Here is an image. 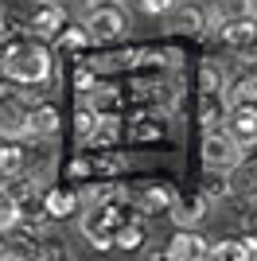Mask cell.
Masks as SVG:
<instances>
[{"mask_svg": "<svg viewBox=\"0 0 257 261\" xmlns=\"http://www.w3.org/2000/svg\"><path fill=\"white\" fill-rule=\"evenodd\" d=\"M32 129V106L16 90H0V137H20Z\"/></svg>", "mask_w": 257, "mask_h": 261, "instance_id": "obj_3", "label": "cell"}, {"mask_svg": "<svg viewBox=\"0 0 257 261\" xmlns=\"http://www.w3.org/2000/svg\"><path fill=\"white\" fill-rule=\"evenodd\" d=\"M211 257H249V246L246 242H214L211 246Z\"/></svg>", "mask_w": 257, "mask_h": 261, "instance_id": "obj_15", "label": "cell"}, {"mask_svg": "<svg viewBox=\"0 0 257 261\" xmlns=\"http://www.w3.org/2000/svg\"><path fill=\"white\" fill-rule=\"evenodd\" d=\"M171 28H175V32H191V35H199V32L207 28L203 8H199V4H175V8H171Z\"/></svg>", "mask_w": 257, "mask_h": 261, "instance_id": "obj_8", "label": "cell"}, {"mask_svg": "<svg viewBox=\"0 0 257 261\" xmlns=\"http://www.w3.org/2000/svg\"><path fill=\"white\" fill-rule=\"evenodd\" d=\"M226 101H230V106H253L257 101V78H238Z\"/></svg>", "mask_w": 257, "mask_h": 261, "instance_id": "obj_13", "label": "cell"}, {"mask_svg": "<svg viewBox=\"0 0 257 261\" xmlns=\"http://www.w3.org/2000/svg\"><path fill=\"white\" fill-rule=\"evenodd\" d=\"M218 16H222V20H246V16H257V0H218Z\"/></svg>", "mask_w": 257, "mask_h": 261, "instance_id": "obj_11", "label": "cell"}, {"mask_svg": "<svg viewBox=\"0 0 257 261\" xmlns=\"http://www.w3.org/2000/svg\"><path fill=\"white\" fill-rule=\"evenodd\" d=\"M20 222V199L12 195V191H0V234L12 230Z\"/></svg>", "mask_w": 257, "mask_h": 261, "instance_id": "obj_12", "label": "cell"}, {"mask_svg": "<svg viewBox=\"0 0 257 261\" xmlns=\"http://www.w3.org/2000/svg\"><path fill=\"white\" fill-rule=\"evenodd\" d=\"M0 63H4V74L16 78V82H39V78H47V70H51L47 51H43V47H35V43L12 47Z\"/></svg>", "mask_w": 257, "mask_h": 261, "instance_id": "obj_2", "label": "cell"}, {"mask_svg": "<svg viewBox=\"0 0 257 261\" xmlns=\"http://www.w3.org/2000/svg\"><path fill=\"white\" fill-rule=\"evenodd\" d=\"M125 12L113 8V4H97L90 16H86V32H90V39H97V43H106V39H117V35H125Z\"/></svg>", "mask_w": 257, "mask_h": 261, "instance_id": "obj_4", "label": "cell"}, {"mask_svg": "<svg viewBox=\"0 0 257 261\" xmlns=\"http://www.w3.org/2000/svg\"><path fill=\"white\" fill-rule=\"evenodd\" d=\"M168 257L171 261H199V257H211V242L195 230H179L175 238L168 242Z\"/></svg>", "mask_w": 257, "mask_h": 261, "instance_id": "obj_6", "label": "cell"}, {"mask_svg": "<svg viewBox=\"0 0 257 261\" xmlns=\"http://www.w3.org/2000/svg\"><path fill=\"white\" fill-rule=\"evenodd\" d=\"M226 129L242 144H253L257 141V106H230V125Z\"/></svg>", "mask_w": 257, "mask_h": 261, "instance_id": "obj_7", "label": "cell"}, {"mask_svg": "<svg viewBox=\"0 0 257 261\" xmlns=\"http://www.w3.org/2000/svg\"><path fill=\"white\" fill-rule=\"evenodd\" d=\"M203 218V199H195V203H179L175 207V222H183V226H195Z\"/></svg>", "mask_w": 257, "mask_h": 261, "instance_id": "obj_16", "label": "cell"}, {"mask_svg": "<svg viewBox=\"0 0 257 261\" xmlns=\"http://www.w3.org/2000/svg\"><path fill=\"white\" fill-rule=\"evenodd\" d=\"M222 43L234 55H253L257 51V16H246V20H226Z\"/></svg>", "mask_w": 257, "mask_h": 261, "instance_id": "obj_5", "label": "cell"}, {"mask_svg": "<svg viewBox=\"0 0 257 261\" xmlns=\"http://www.w3.org/2000/svg\"><path fill=\"white\" fill-rule=\"evenodd\" d=\"M203 90H222V82H218V70H214V63L203 66Z\"/></svg>", "mask_w": 257, "mask_h": 261, "instance_id": "obj_18", "label": "cell"}, {"mask_svg": "<svg viewBox=\"0 0 257 261\" xmlns=\"http://www.w3.org/2000/svg\"><path fill=\"white\" fill-rule=\"evenodd\" d=\"M32 137H55L59 133V113H55L51 106H39V109H32Z\"/></svg>", "mask_w": 257, "mask_h": 261, "instance_id": "obj_9", "label": "cell"}, {"mask_svg": "<svg viewBox=\"0 0 257 261\" xmlns=\"http://www.w3.org/2000/svg\"><path fill=\"white\" fill-rule=\"evenodd\" d=\"M246 160V144L238 141L230 129H207L203 137V164L218 168V172H234Z\"/></svg>", "mask_w": 257, "mask_h": 261, "instance_id": "obj_1", "label": "cell"}, {"mask_svg": "<svg viewBox=\"0 0 257 261\" xmlns=\"http://www.w3.org/2000/svg\"><path fill=\"white\" fill-rule=\"evenodd\" d=\"M23 168V152L16 144H4L0 141V179H12V175H20Z\"/></svg>", "mask_w": 257, "mask_h": 261, "instance_id": "obj_10", "label": "cell"}, {"mask_svg": "<svg viewBox=\"0 0 257 261\" xmlns=\"http://www.w3.org/2000/svg\"><path fill=\"white\" fill-rule=\"evenodd\" d=\"M32 23H35V32H39V35H51L55 28L63 23V12L55 8V4H51V8H39V16H35Z\"/></svg>", "mask_w": 257, "mask_h": 261, "instance_id": "obj_14", "label": "cell"}, {"mask_svg": "<svg viewBox=\"0 0 257 261\" xmlns=\"http://www.w3.org/2000/svg\"><path fill=\"white\" fill-rule=\"evenodd\" d=\"M140 12H148V16H171V8H175V0H137Z\"/></svg>", "mask_w": 257, "mask_h": 261, "instance_id": "obj_17", "label": "cell"}]
</instances>
